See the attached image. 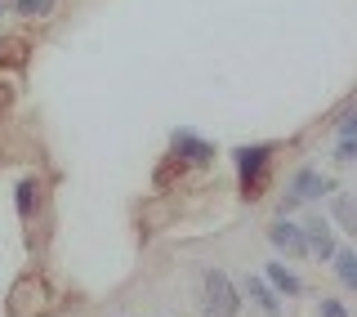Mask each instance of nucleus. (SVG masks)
<instances>
[{"label": "nucleus", "instance_id": "1", "mask_svg": "<svg viewBox=\"0 0 357 317\" xmlns=\"http://www.w3.org/2000/svg\"><path fill=\"white\" fill-rule=\"evenodd\" d=\"M273 156H277L273 143H241V148H232V165H237L241 197H259V192H264L268 170H273Z\"/></svg>", "mask_w": 357, "mask_h": 317}, {"label": "nucleus", "instance_id": "2", "mask_svg": "<svg viewBox=\"0 0 357 317\" xmlns=\"http://www.w3.org/2000/svg\"><path fill=\"white\" fill-rule=\"evenodd\" d=\"M241 300L245 295L223 268H206V273H201V317H237Z\"/></svg>", "mask_w": 357, "mask_h": 317}, {"label": "nucleus", "instance_id": "3", "mask_svg": "<svg viewBox=\"0 0 357 317\" xmlns=\"http://www.w3.org/2000/svg\"><path fill=\"white\" fill-rule=\"evenodd\" d=\"M335 184L321 170H312V165H299L295 175H290V188H286V197H282V214L286 210H295V206H308V201H321V197H331Z\"/></svg>", "mask_w": 357, "mask_h": 317}, {"label": "nucleus", "instance_id": "4", "mask_svg": "<svg viewBox=\"0 0 357 317\" xmlns=\"http://www.w3.org/2000/svg\"><path fill=\"white\" fill-rule=\"evenodd\" d=\"M170 161L174 165H210V161H215V143H210L206 134L178 126L170 134Z\"/></svg>", "mask_w": 357, "mask_h": 317}, {"label": "nucleus", "instance_id": "5", "mask_svg": "<svg viewBox=\"0 0 357 317\" xmlns=\"http://www.w3.org/2000/svg\"><path fill=\"white\" fill-rule=\"evenodd\" d=\"M268 242L277 246L282 255H295V259H308V237H304V223H295V219H273L268 223Z\"/></svg>", "mask_w": 357, "mask_h": 317}, {"label": "nucleus", "instance_id": "6", "mask_svg": "<svg viewBox=\"0 0 357 317\" xmlns=\"http://www.w3.org/2000/svg\"><path fill=\"white\" fill-rule=\"evenodd\" d=\"M304 237H308V259H321V264H331L335 259V228H331V219L326 214H308L304 219Z\"/></svg>", "mask_w": 357, "mask_h": 317}, {"label": "nucleus", "instance_id": "7", "mask_svg": "<svg viewBox=\"0 0 357 317\" xmlns=\"http://www.w3.org/2000/svg\"><path fill=\"white\" fill-rule=\"evenodd\" d=\"M241 295L250 300L264 317H282V295L273 290V281H268V277H259V273L241 277Z\"/></svg>", "mask_w": 357, "mask_h": 317}, {"label": "nucleus", "instance_id": "8", "mask_svg": "<svg viewBox=\"0 0 357 317\" xmlns=\"http://www.w3.org/2000/svg\"><path fill=\"white\" fill-rule=\"evenodd\" d=\"M14 210H18L22 223H31L40 214V179L36 175H22L14 184Z\"/></svg>", "mask_w": 357, "mask_h": 317}, {"label": "nucleus", "instance_id": "9", "mask_svg": "<svg viewBox=\"0 0 357 317\" xmlns=\"http://www.w3.org/2000/svg\"><path fill=\"white\" fill-rule=\"evenodd\" d=\"M264 277L273 281V290L277 295H286V300H295V295H304V281H299L295 268H286L282 259H268V268H264Z\"/></svg>", "mask_w": 357, "mask_h": 317}, {"label": "nucleus", "instance_id": "10", "mask_svg": "<svg viewBox=\"0 0 357 317\" xmlns=\"http://www.w3.org/2000/svg\"><path fill=\"white\" fill-rule=\"evenodd\" d=\"M331 219L349 237H357V197L353 192H331Z\"/></svg>", "mask_w": 357, "mask_h": 317}, {"label": "nucleus", "instance_id": "11", "mask_svg": "<svg viewBox=\"0 0 357 317\" xmlns=\"http://www.w3.org/2000/svg\"><path fill=\"white\" fill-rule=\"evenodd\" d=\"M331 264H335V277H340V286L357 295V251H353V246H344V251H335Z\"/></svg>", "mask_w": 357, "mask_h": 317}, {"label": "nucleus", "instance_id": "12", "mask_svg": "<svg viewBox=\"0 0 357 317\" xmlns=\"http://www.w3.org/2000/svg\"><path fill=\"white\" fill-rule=\"evenodd\" d=\"M9 9H14L18 18H50L54 9H59V0H9Z\"/></svg>", "mask_w": 357, "mask_h": 317}, {"label": "nucleus", "instance_id": "13", "mask_svg": "<svg viewBox=\"0 0 357 317\" xmlns=\"http://www.w3.org/2000/svg\"><path fill=\"white\" fill-rule=\"evenodd\" d=\"M335 161L340 165L357 161V134H335Z\"/></svg>", "mask_w": 357, "mask_h": 317}, {"label": "nucleus", "instance_id": "14", "mask_svg": "<svg viewBox=\"0 0 357 317\" xmlns=\"http://www.w3.org/2000/svg\"><path fill=\"white\" fill-rule=\"evenodd\" d=\"M317 317H349V309H344V300H331L326 295V300L317 304Z\"/></svg>", "mask_w": 357, "mask_h": 317}, {"label": "nucleus", "instance_id": "15", "mask_svg": "<svg viewBox=\"0 0 357 317\" xmlns=\"http://www.w3.org/2000/svg\"><path fill=\"white\" fill-rule=\"evenodd\" d=\"M335 134H357V108H349L340 121H335Z\"/></svg>", "mask_w": 357, "mask_h": 317}, {"label": "nucleus", "instance_id": "16", "mask_svg": "<svg viewBox=\"0 0 357 317\" xmlns=\"http://www.w3.org/2000/svg\"><path fill=\"white\" fill-rule=\"evenodd\" d=\"M5 9H9V0H0V14H5Z\"/></svg>", "mask_w": 357, "mask_h": 317}]
</instances>
